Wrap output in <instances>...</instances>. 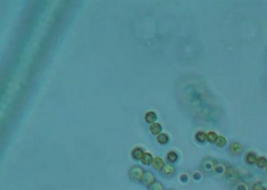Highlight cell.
Instances as JSON below:
<instances>
[{
  "mask_svg": "<svg viewBox=\"0 0 267 190\" xmlns=\"http://www.w3.org/2000/svg\"><path fill=\"white\" fill-rule=\"evenodd\" d=\"M145 173H146V172L143 171L141 167L135 166V167H132V169H131V171H130V177H131V179L134 180V181H141V180H143Z\"/></svg>",
  "mask_w": 267,
  "mask_h": 190,
  "instance_id": "6da1fadb",
  "label": "cell"
},
{
  "mask_svg": "<svg viewBox=\"0 0 267 190\" xmlns=\"http://www.w3.org/2000/svg\"><path fill=\"white\" fill-rule=\"evenodd\" d=\"M152 167H153V170H156V171H160L164 169V160L163 158H160V157H153V160H152V163H151Z\"/></svg>",
  "mask_w": 267,
  "mask_h": 190,
  "instance_id": "7a4b0ae2",
  "label": "cell"
},
{
  "mask_svg": "<svg viewBox=\"0 0 267 190\" xmlns=\"http://www.w3.org/2000/svg\"><path fill=\"white\" fill-rule=\"evenodd\" d=\"M242 150H243V147H242V145H241L240 142H233V143H231L230 152L232 154L237 155V154L242 153Z\"/></svg>",
  "mask_w": 267,
  "mask_h": 190,
  "instance_id": "3957f363",
  "label": "cell"
},
{
  "mask_svg": "<svg viewBox=\"0 0 267 190\" xmlns=\"http://www.w3.org/2000/svg\"><path fill=\"white\" fill-rule=\"evenodd\" d=\"M143 183L146 184V186H148V187H151L152 184L155 183L156 181H155V178H153V175H152V173H150V172H146L145 173V177H143Z\"/></svg>",
  "mask_w": 267,
  "mask_h": 190,
  "instance_id": "277c9868",
  "label": "cell"
},
{
  "mask_svg": "<svg viewBox=\"0 0 267 190\" xmlns=\"http://www.w3.org/2000/svg\"><path fill=\"white\" fill-rule=\"evenodd\" d=\"M244 158H246V163L249 164V165H254L256 164V162H257V156H256L255 153H252V152H248V153L246 154V156H244Z\"/></svg>",
  "mask_w": 267,
  "mask_h": 190,
  "instance_id": "5b68a950",
  "label": "cell"
},
{
  "mask_svg": "<svg viewBox=\"0 0 267 190\" xmlns=\"http://www.w3.org/2000/svg\"><path fill=\"white\" fill-rule=\"evenodd\" d=\"M145 121L147 123H149L150 125L153 124V123H156L157 121V115H156V113L155 112H147L146 115H145Z\"/></svg>",
  "mask_w": 267,
  "mask_h": 190,
  "instance_id": "8992f818",
  "label": "cell"
},
{
  "mask_svg": "<svg viewBox=\"0 0 267 190\" xmlns=\"http://www.w3.org/2000/svg\"><path fill=\"white\" fill-rule=\"evenodd\" d=\"M162 173L164 174L165 177H172L174 173H175V169H174V166H172L170 164H167V165L164 166V169L162 170Z\"/></svg>",
  "mask_w": 267,
  "mask_h": 190,
  "instance_id": "52a82bcc",
  "label": "cell"
},
{
  "mask_svg": "<svg viewBox=\"0 0 267 190\" xmlns=\"http://www.w3.org/2000/svg\"><path fill=\"white\" fill-rule=\"evenodd\" d=\"M152 160H153V157L151 156V154L150 153H146L142 155V157H141V160L140 162L143 164V165H149V164H151L152 163Z\"/></svg>",
  "mask_w": 267,
  "mask_h": 190,
  "instance_id": "ba28073f",
  "label": "cell"
},
{
  "mask_svg": "<svg viewBox=\"0 0 267 190\" xmlns=\"http://www.w3.org/2000/svg\"><path fill=\"white\" fill-rule=\"evenodd\" d=\"M149 130H150V132H151L152 135H158L159 133H162V125L159 123H153V124L150 125Z\"/></svg>",
  "mask_w": 267,
  "mask_h": 190,
  "instance_id": "9c48e42d",
  "label": "cell"
},
{
  "mask_svg": "<svg viewBox=\"0 0 267 190\" xmlns=\"http://www.w3.org/2000/svg\"><path fill=\"white\" fill-rule=\"evenodd\" d=\"M166 158H167V160H168L170 163H175V162L178 160V155H177V153L174 152V150H170V152H168L167 155H166Z\"/></svg>",
  "mask_w": 267,
  "mask_h": 190,
  "instance_id": "30bf717a",
  "label": "cell"
},
{
  "mask_svg": "<svg viewBox=\"0 0 267 190\" xmlns=\"http://www.w3.org/2000/svg\"><path fill=\"white\" fill-rule=\"evenodd\" d=\"M156 139H157L158 143H160V145H166L170 141V138H168V135H166V133H159Z\"/></svg>",
  "mask_w": 267,
  "mask_h": 190,
  "instance_id": "8fae6325",
  "label": "cell"
},
{
  "mask_svg": "<svg viewBox=\"0 0 267 190\" xmlns=\"http://www.w3.org/2000/svg\"><path fill=\"white\" fill-rule=\"evenodd\" d=\"M145 154V152L141 149V148H134L133 150H132V157H133V160H141V157H142V155Z\"/></svg>",
  "mask_w": 267,
  "mask_h": 190,
  "instance_id": "7c38bea8",
  "label": "cell"
},
{
  "mask_svg": "<svg viewBox=\"0 0 267 190\" xmlns=\"http://www.w3.org/2000/svg\"><path fill=\"white\" fill-rule=\"evenodd\" d=\"M195 140L198 142H206L207 141V133H205L204 131H198L195 133Z\"/></svg>",
  "mask_w": 267,
  "mask_h": 190,
  "instance_id": "4fadbf2b",
  "label": "cell"
},
{
  "mask_svg": "<svg viewBox=\"0 0 267 190\" xmlns=\"http://www.w3.org/2000/svg\"><path fill=\"white\" fill-rule=\"evenodd\" d=\"M256 164H257L258 167H260V169H265L267 165V158L266 157H264V156H259V157L257 158Z\"/></svg>",
  "mask_w": 267,
  "mask_h": 190,
  "instance_id": "5bb4252c",
  "label": "cell"
},
{
  "mask_svg": "<svg viewBox=\"0 0 267 190\" xmlns=\"http://www.w3.org/2000/svg\"><path fill=\"white\" fill-rule=\"evenodd\" d=\"M217 138H218V135L217 133H215L214 131H209L208 133H207V141H209V142H216L217 140Z\"/></svg>",
  "mask_w": 267,
  "mask_h": 190,
  "instance_id": "9a60e30c",
  "label": "cell"
},
{
  "mask_svg": "<svg viewBox=\"0 0 267 190\" xmlns=\"http://www.w3.org/2000/svg\"><path fill=\"white\" fill-rule=\"evenodd\" d=\"M215 145H216V147L218 148L224 147L225 145H226V139H225L223 135H218V138H217V140L215 142Z\"/></svg>",
  "mask_w": 267,
  "mask_h": 190,
  "instance_id": "2e32d148",
  "label": "cell"
},
{
  "mask_svg": "<svg viewBox=\"0 0 267 190\" xmlns=\"http://www.w3.org/2000/svg\"><path fill=\"white\" fill-rule=\"evenodd\" d=\"M150 190H163V186H162V183H159V182H155L150 187Z\"/></svg>",
  "mask_w": 267,
  "mask_h": 190,
  "instance_id": "e0dca14e",
  "label": "cell"
},
{
  "mask_svg": "<svg viewBox=\"0 0 267 190\" xmlns=\"http://www.w3.org/2000/svg\"><path fill=\"white\" fill-rule=\"evenodd\" d=\"M205 169H206L207 171H209V170H212V169H214V165H212V162H208V160H207L206 163H205Z\"/></svg>",
  "mask_w": 267,
  "mask_h": 190,
  "instance_id": "ac0fdd59",
  "label": "cell"
},
{
  "mask_svg": "<svg viewBox=\"0 0 267 190\" xmlns=\"http://www.w3.org/2000/svg\"><path fill=\"white\" fill-rule=\"evenodd\" d=\"M180 180H181V182H188V180H189L188 174H187V173H183V174H181Z\"/></svg>",
  "mask_w": 267,
  "mask_h": 190,
  "instance_id": "d6986e66",
  "label": "cell"
},
{
  "mask_svg": "<svg viewBox=\"0 0 267 190\" xmlns=\"http://www.w3.org/2000/svg\"><path fill=\"white\" fill-rule=\"evenodd\" d=\"M192 178L194 179V180H197V181H198V180H200L201 179V174L200 173H199V172H193V173H192Z\"/></svg>",
  "mask_w": 267,
  "mask_h": 190,
  "instance_id": "ffe728a7",
  "label": "cell"
},
{
  "mask_svg": "<svg viewBox=\"0 0 267 190\" xmlns=\"http://www.w3.org/2000/svg\"><path fill=\"white\" fill-rule=\"evenodd\" d=\"M254 190H267L264 186H260V184H255L254 186Z\"/></svg>",
  "mask_w": 267,
  "mask_h": 190,
  "instance_id": "44dd1931",
  "label": "cell"
},
{
  "mask_svg": "<svg viewBox=\"0 0 267 190\" xmlns=\"http://www.w3.org/2000/svg\"><path fill=\"white\" fill-rule=\"evenodd\" d=\"M237 190H247V187L244 184H239L237 187Z\"/></svg>",
  "mask_w": 267,
  "mask_h": 190,
  "instance_id": "7402d4cb",
  "label": "cell"
},
{
  "mask_svg": "<svg viewBox=\"0 0 267 190\" xmlns=\"http://www.w3.org/2000/svg\"><path fill=\"white\" fill-rule=\"evenodd\" d=\"M265 171H266V172H267V165H266V167H265Z\"/></svg>",
  "mask_w": 267,
  "mask_h": 190,
  "instance_id": "603a6c76",
  "label": "cell"
}]
</instances>
